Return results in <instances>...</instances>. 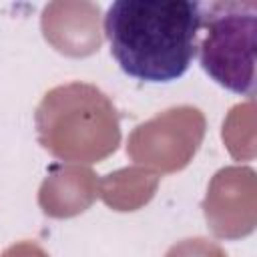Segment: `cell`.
Here are the masks:
<instances>
[{
	"label": "cell",
	"mask_w": 257,
	"mask_h": 257,
	"mask_svg": "<svg viewBox=\"0 0 257 257\" xmlns=\"http://www.w3.org/2000/svg\"><path fill=\"white\" fill-rule=\"evenodd\" d=\"M203 4L195 0H116L104 36L120 70L143 82L181 78L197 56Z\"/></svg>",
	"instance_id": "6da1fadb"
},
{
	"label": "cell",
	"mask_w": 257,
	"mask_h": 257,
	"mask_svg": "<svg viewBox=\"0 0 257 257\" xmlns=\"http://www.w3.org/2000/svg\"><path fill=\"white\" fill-rule=\"evenodd\" d=\"M205 36L197 54L201 68L223 88L241 94H255V2H211L203 4Z\"/></svg>",
	"instance_id": "7a4b0ae2"
}]
</instances>
